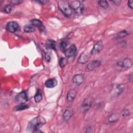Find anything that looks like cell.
Masks as SVG:
<instances>
[{
    "label": "cell",
    "instance_id": "cell-1",
    "mask_svg": "<svg viewBox=\"0 0 133 133\" xmlns=\"http://www.w3.org/2000/svg\"><path fill=\"white\" fill-rule=\"evenodd\" d=\"M46 121L44 117L42 116H37L30 121L28 125L27 130L34 132H42L39 128L42 127Z\"/></svg>",
    "mask_w": 133,
    "mask_h": 133
},
{
    "label": "cell",
    "instance_id": "cell-2",
    "mask_svg": "<svg viewBox=\"0 0 133 133\" xmlns=\"http://www.w3.org/2000/svg\"><path fill=\"white\" fill-rule=\"evenodd\" d=\"M58 7L65 17H69L72 15L73 11L68 1L64 0L58 1Z\"/></svg>",
    "mask_w": 133,
    "mask_h": 133
},
{
    "label": "cell",
    "instance_id": "cell-3",
    "mask_svg": "<svg viewBox=\"0 0 133 133\" xmlns=\"http://www.w3.org/2000/svg\"><path fill=\"white\" fill-rule=\"evenodd\" d=\"M70 5L72 11H73L75 14L80 15L84 12L85 7L84 4L81 1H72L71 4H70Z\"/></svg>",
    "mask_w": 133,
    "mask_h": 133
},
{
    "label": "cell",
    "instance_id": "cell-4",
    "mask_svg": "<svg viewBox=\"0 0 133 133\" xmlns=\"http://www.w3.org/2000/svg\"><path fill=\"white\" fill-rule=\"evenodd\" d=\"M19 29L18 23L16 21H9L6 25V29L10 33H15Z\"/></svg>",
    "mask_w": 133,
    "mask_h": 133
},
{
    "label": "cell",
    "instance_id": "cell-5",
    "mask_svg": "<svg viewBox=\"0 0 133 133\" xmlns=\"http://www.w3.org/2000/svg\"><path fill=\"white\" fill-rule=\"evenodd\" d=\"M92 103V100L91 98H85L81 105V110L83 113H85L88 111V110L91 107Z\"/></svg>",
    "mask_w": 133,
    "mask_h": 133
},
{
    "label": "cell",
    "instance_id": "cell-6",
    "mask_svg": "<svg viewBox=\"0 0 133 133\" xmlns=\"http://www.w3.org/2000/svg\"><path fill=\"white\" fill-rule=\"evenodd\" d=\"M103 48V44L102 41H99L96 42L91 50L90 54L92 55H96L99 53Z\"/></svg>",
    "mask_w": 133,
    "mask_h": 133
},
{
    "label": "cell",
    "instance_id": "cell-7",
    "mask_svg": "<svg viewBox=\"0 0 133 133\" xmlns=\"http://www.w3.org/2000/svg\"><path fill=\"white\" fill-rule=\"evenodd\" d=\"M15 99L16 101H17L20 103H25L28 100V97L26 92L25 91H22L19 92L16 96Z\"/></svg>",
    "mask_w": 133,
    "mask_h": 133
},
{
    "label": "cell",
    "instance_id": "cell-8",
    "mask_svg": "<svg viewBox=\"0 0 133 133\" xmlns=\"http://www.w3.org/2000/svg\"><path fill=\"white\" fill-rule=\"evenodd\" d=\"M76 52L77 48L76 46L74 44H72L71 46H70V47L67 48L64 53L66 57L70 58L74 56L76 54Z\"/></svg>",
    "mask_w": 133,
    "mask_h": 133
},
{
    "label": "cell",
    "instance_id": "cell-9",
    "mask_svg": "<svg viewBox=\"0 0 133 133\" xmlns=\"http://www.w3.org/2000/svg\"><path fill=\"white\" fill-rule=\"evenodd\" d=\"M132 60L129 58H126L122 61L117 62V65L122 68L128 69L131 68L132 66Z\"/></svg>",
    "mask_w": 133,
    "mask_h": 133
},
{
    "label": "cell",
    "instance_id": "cell-10",
    "mask_svg": "<svg viewBox=\"0 0 133 133\" xmlns=\"http://www.w3.org/2000/svg\"><path fill=\"white\" fill-rule=\"evenodd\" d=\"M73 114H74V111L72 108L70 107H68L67 108H66L65 110H64L63 113L62 118L64 121H68L72 117Z\"/></svg>",
    "mask_w": 133,
    "mask_h": 133
},
{
    "label": "cell",
    "instance_id": "cell-11",
    "mask_svg": "<svg viewBox=\"0 0 133 133\" xmlns=\"http://www.w3.org/2000/svg\"><path fill=\"white\" fill-rule=\"evenodd\" d=\"M101 65V61L98 60H94L89 62L86 68V71H91L99 67Z\"/></svg>",
    "mask_w": 133,
    "mask_h": 133
},
{
    "label": "cell",
    "instance_id": "cell-12",
    "mask_svg": "<svg viewBox=\"0 0 133 133\" xmlns=\"http://www.w3.org/2000/svg\"><path fill=\"white\" fill-rule=\"evenodd\" d=\"M84 76L82 74H77L75 75L72 78L73 82L77 86L81 85L84 82Z\"/></svg>",
    "mask_w": 133,
    "mask_h": 133
},
{
    "label": "cell",
    "instance_id": "cell-13",
    "mask_svg": "<svg viewBox=\"0 0 133 133\" xmlns=\"http://www.w3.org/2000/svg\"><path fill=\"white\" fill-rule=\"evenodd\" d=\"M124 87L121 85H116V86L114 87V88H113L111 91L112 96L116 97V96H119L123 92V91L124 90Z\"/></svg>",
    "mask_w": 133,
    "mask_h": 133
},
{
    "label": "cell",
    "instance_id": "cell-14",
    "mask_svg": "<svg viewBox=\"0 0 133 133\" xmlns=\"http://www.w3.org/2000/svg\"><path fill=\"white\" fill-rule=\"evenodd\" d=\"M76 96V91L74 89H70L66 95V101L68 102H72Z\"/></svg>",
    "mask_w": 133,
    "mask_h": 133
},
{
    "label": "cell",
    "instance_id": "cell-15",
    "mask_svg": "<svg viewBox=\"0 0 133 133\" xmlns=\"http://www.w3.org/2000/svg\"><path fill=\"white\" fill-rule=\"evenodd\" d=\"M58 84L57 80L55 78H49L45 83V85L47 88H52L57 86Z\"/></svg>",
    "mask_w": 133,
    "mask_h": 133
},
{
    "label": "cell",
    "instance_id": "cell-16",
    "mask_svg": "<svg viewBox=\"0 0 133 133\" xmlns=\"http://www.w3.org/2000/svg\"><path fill=\"white\" fill-rule=\"evenodd\" d=\"M30 22L32 26L38 27L39 29V30H42V31L44 29L42 22L39 19H32L31 20Z\"/></svg>",
    "mask_w": 133,
    "mask_h": 133
},
{
    "label": "cell",
    "instance_id": "cell-17",
    "mask_svg": "<svg viewBox=\"0 0 133 133\" xmlns=\"http://www.w3.org/2000/svg\"><path fill=\"white\" fill-rule=\"evenodd\" d=\"M89 59V55L88 54H86L85 52L82 53L78 59V62L81 64H85L86 63Z\"/></svg>",
    "mask_w": 133,
    "mask_h": 133
},
{
    "label": "cell",
    "instance_id": "cell-18",
    "mask_svg": "<svg viewBox=\"0 0 133 133\" xmlns=\"http://www.w3.org/2000/svg\"><path fill=\"white\" fill-rule=\"evenodd\" d=\"M42 98H43L42 91L41 89L38 88V89H37L36 92L34 96V101L36 103H38L42 100Z\"/></svg>",
    "mask_w": 133,
    "mask_h": 133
},
{
    "label": "cell",
    "instance_id": "cell-19",
    "mask_svg": "<svg viewBox=\"0 0 133 133\" xmlns=\"http://www.w3.org/2000/svg\"><path fill=\"white\" fill-rule=\"evenodd\" d=\"M69 44V41L66 39H64L61 41L60 43V48L62 52H64V51L68 48V46Z\"/></svg>",
    "mask_w": 133,
    "mask_h": 133
},
{
    "label": "cell",
    "instance_id": "cell-20",
    "mask_svg": "<svg viewBox=\"0 0 133 133\" xmlns=\"http://www.w3.org/2000/svg\"><path fill=\"white\" fill-rule=\"evenodd\" d=\"M29 105L25 103H19V104L16 105L14 108V110L16 111H22L25 109H27L29 108Z\"/></svg>",
    "mask_w": 133,
    "mask_h": 133
},
{
    "label": "cell",
    "instance_id": "cell-21",
    "mask_svg": "<svg viewBox=\"0 0 133 133\" xmlns=\"http://www.w3.org/2000/svg\"><path fill=\"white\" fill-rule=\"evenodd\" d=\"M128 35V33L127 32V31L123 30V31H121L119 32L118 33H117L114 36V38L115 39H118L123 38Z\"/></svg>",
    "mask_w": 133,
    "mask_h": 133
},
{
    "label": "cell",
    "instance_id": "cell-22",
    "mask_svg": "<svg viewBox=\"0 0 133 133\" xmlns=\"http://www.w3.org/2000/svg\"><path fill=\"white\" fill-rule=\"evenodd\" d=\"M47 46L53 50H56V43L55 41L51 39H48L47 41Z\"/></svg>",
    "mask_w": 133,
    "mask_h": 133
},
{
    "label": "cell",
    "instance_id": "cell-23",
    "mask_svg": "<svg viewBox=\"0 0 133 133\" xmlns=\"http://www.w3.org/2000/svg\"><path fill=\"white\" fill-rule=\"evenodd\" d=\"M23 30L26 33H32L35 31V29L31 25H26L23 28Z\"/></svg>",
    "mask_w": 133,
    "mask_h": 133
},
{
    "label": "cell",
    "instance_id": "cell-24",
    "mask_svg": "<svg viewBox=\"0 0 133 133\" xmlns=\"http://www.w3.org/2000/svg\"><path fill=\"white\" fill-rule=\"evenodd\" d=\"M13 7L11 5H6L3 8V11L6 14H9L12 10Z\"/></svg>",
    "mask_w": 133,
    "mask_h": 133
},
{
    "label": "cell",
    "instance_id": "cell-25",
    "mask_svg": "<svg viewBox=\"0 0 133 133\" xmlns=\"http://www.w3.org/2000/svg\"><path fill=\"white\" fill-rule=\"evenodd\" d=\"M119 116L117 114H112L109 117V122L111 123L115 122L118 119Z\"/></svg>",
    "mask_w": 133,
    "mask_h": 133
},
{
    "label": "cell",
    "instance_id": "cell-26",
    "mask_svg": "<svg viewBox=\"0 0 133 133\" xmlns=\"http://www.w3.org/2000/svg\"><path fill=\"white\" fill-rule=\"evenodd\" d=\"M98 4L104 9H107L109 7V3L106 1H98Z\"/></svg>",
    "mask_w": 133,
    "mask_h": 133
},
{
    "label": "cell",
    "instance_id": "cell-27",
    "mask_svg": "<svg viewBox=\"0 0 133 133\" xmlns=\"http://www.w3.org/2000/svg\"><path fill=\"white\" fill-rule=\"evenodd\" d=\"M66 63H67V60H66V58L62 57L60 59L59 63V65L61 68L64 67L65 66V65L66 64Z\"/></svg>",
    "mask_w": 133,
    "mask_h": 133
},
{
    "label": "cell",
    "instance_id": "cell-28",
    "mask_svg": "<svg viewBox=\"0 0 133 133\" xmlns=\"http://www.w3.org/2000/svg\"><path fill=\"white\" fill-rule=\"evenodd\" d=\"M9 3L13 5H18L23 3V1L21 0H10L8 1Z\"/></svg>",
    "mask_w": 133,
    "mask_h": 133
},
{
    "label": "cell",
    "instance_id": "cell-29",
    "mask_svg": "<svg viewBox=\"0 0 133 133\" xmlns=\"http://www.w3.org/2000/svg\"><path fill=\"white\" fill-rule=\"evenodd\" d=\"M129 114V111L128 110H124L122 112V115L124 116H127Z\"/></svg>",
    "mask_w": 133,
    "mask_h": 133
},
{
    "label": "cell",
    "instance_id": "cell-30",
    "mask_svg": "<svg viewBox=\"0 0 133 133\" xmlns=\"http://www.w3.org/2000/svg\"><path fill=\"white\" fill-rule=\"evenodd\" d=\"M127 4H128V6L129 7V8H130L131 9H133V1L132 0L128 1Z\"/></svg>",
    "mask_w": 133,
    "mask_h": 133
},
{
    "label": "cell",
    "instance_id": "cell-31",
    "mask_svg": "<svg viewBox=\"0 0 133 133\" xmlns=\"http://www.w3.org/2000/svg\"><path fill=\"white\" fill-rule=\"evenodd\" d=\"M35 2L38 3H39L40 4H42V5L46 4L49 2L48 1H35Z\"/></svg>",
    "mask_w": 133,
    "mask_h": 133
},
{
    "label": "cell",
    "instance_id": "cell-32",
    "mask_svg": "<svg viewBox=\"0 0 133 133\" xmlns=\"http://www.w3.org/2000/svg\"><path fill=\"white\" fill-rule=\"evenodd\" d=\"M111 2H112L113 3H114L115 5H119L121 2L120 1H112Z\"/></svg>",
    "mask_w": 133,
    "mask_h": 133
},
{
    "label": "cell",
    "instance_id": "cell-33",
    "mask_svg": "<svg viewBox=\"0 0 133 133\" xmlns=\"http://www.w3.org/2000/svg\"><path fill=\"white\" fill-rule=\"evenodd\" d=\"M92 132V128L91 127H88L87 128L86 132Z\"/></svg>",
    "mask_w": 133,
    "mask_h": 133
}]
</instances>
